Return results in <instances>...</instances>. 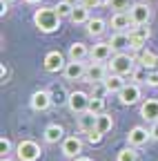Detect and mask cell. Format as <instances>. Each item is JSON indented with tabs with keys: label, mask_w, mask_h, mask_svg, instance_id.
I'll list each match as a JSON object with an SVG mask.
<instances>
[{
	"label": "cell",
	"mask_w": 158,
	"mask_h": 161,
	"mask_svg": "<svg viewBox=\"0 0 158 161\" xmlns=\"http://www.w3.org/2000/svg\"><path fill=\"white\" fill-rule=\"evenodd\" d=\"M0 76H3V80H7V76H9V69L3 65V72H0Z\"/></svg>",
	"instance_id": "39"
},
{
	"label": "cell",
	"mask_w": 158,
	"mask_h": 161,
	"mask_svg": "<svg viewBox=\"0 0 158 161\" xmlns=\"http://www.w3.org/2000/svg\"><path fill=\"white\" fill-rule=\"evenodd\" d=\"M109 60H111V63H109V72H111V74L125 76V74H131V72L136 69V58L129 56V54H125V52L114 54Z\"/></svg>",
	"instance_id": "2"
},
{
	"label": "cell",
	"mask_w": 158,
	"mask_h": 161,
	"mask_svg": "<svg viewBox=\"0 0 158 161\" xmlns=\"http://www.w3.org/2000/svg\"><path fill=\"white\" fill-rule=\"evenodd\" d=\"M74 161H94V159H89V157H83V154H80V157H76Z\"/></svg>",
	"instance_id": "40"
},
{
	"label": "cell",
	"mask_w": 158,
	"mask_h": 161,
	"mask_svg": "<svg viewBox=\"0 0 158 161\" xmlns=\"http://www.w3.org/2000/svg\"><path fill=\"white\" fill-rule=\"evenodd\" d=\"M7 11H9V3H7V0H0V14L5 16Z\"/></svg>",
	"instance_id": "36"
},
{
	"label": "cell",
	"mask_w": 158,
	"mask_h": 161,
	"mask_svg": "<svg viewBox=\"0 0 158 161\" xmlns=\"http://www.w3.org/2000/svg\"><path fill=\"white\" fill-rule=\"evenodd\" d=\"M89 56V49L85 43H71L69 45V60H85Z\"/></svg>",
	"instance_id": "22"
},
{
	"label": "cell",
	"mask_w": 158,
	"mask_h": 161,
	"mask_svg": "<svg viewBox=\"0 0 158 161\" xmlns=\"http://www.w3.org/2000/svg\"><path fill=\"white\" fill-rule=\"evenodd\" d=\"M87 141L94 146V143H100L103 141V132H98V130H91V132H87Z\"/></svg>",
	"instance_id": "32"
},
{
	"label": "cell",
	"mask_w": 158,
	"mask_h": 161,
	"mask_svg": "<svg viewBox=\"0 0 158 161\" xmlns=\"http://www.w3.org/2000/svg\"><path fill=\"white\" fill-rule=\"evenodd\" d=\"M40 154H43L40 146H38L36 141H31V139H23L20 143L16 146V157L20 161H38Z\"/></svg>",
	"instance_id": "3"
},
{
	"label": "cell",
	"mask_w": 158,
	"mask_h": 161,
	"mask_svg": "<svg viewBox=\"0 0 158 161\" xmlns=\"http://www.w3.org/2000/svg\"><path fill=\"white\" fill-rule=\"evenodd\" d=\"M43 136H45L47 143H58V141H65V130H63V125L51 123V125L45 128V134Z\"/></svg>",
	"instance_id": "18"
},
{
	"label": "cell",
	"mask_w": 158,
	"mask_h": 161,
	"mask_svg": "<svg viewBox=\"0 0 158 161\" xmlns=\"http://www.w3.org/2000/svg\"><path fill=\"white\" fill-rule=\"evenodd\" d=\"M69 20L74 25H87L89 23V9L85 7V5H78V7H74V11H71V16H69Z\"/></svg>",
	"instance_id": "21"
},
{
	"label": "cell",
	"mask_w": 158,
	"mask_h": 161,
	"mask_svg": "<svg viewBox=\"0 0 158 161\" xmlns=\"http://www.w3.org/2000/svg\"><path fill=\"white\" fill-rule=\"evenodd\" d=\"M129 18L134 25H147L151 18V7L147 3H131L129 7Z\"/></svg>",
	"instance_id": "6"
},
{
	"label": "cell",
	"mask_w": 158,
	"mask_h": 161,
	"mask_svg": "<svg viewBox=\"0 0 158 161\" xmlns=\"http://www.w3.org/2000/svg\"><path fill=\"white\" fill-rule=\"evenodd\" d=\"M3 161H11V159H7V157H5V159H3Z\"/></svg>",
	"instance_id": "42"
},
{
	"label": "cell",
	"mask_w": 158,
	"mask_h": 161,
	"mask_svg": "<svg viewBox=\"0 0 158 161\" xmlns=\"http://www.w3.org/2000/svg\"><path fill=\"white\" fill-rule=\"evenodd\" d=\"M89 110H91L94 114H103V112H105V98H103V96H91Z\"/></svg>",
	"instance_id": "27"
},
{
	"label": "cell",
	"mask_w": 158,
	"mask_h": 161,
	"mask_svg": "<svg viewBox=\"0 0 158 161\" xmlns=\"http://www.w3.org/2000/svg\"><path fill=\"white\" fill-rule=\"evenodd\" d=\"M105 5L111 7V9H116V11H123L129 3H127V0H105Z\"/></svg>",
	"instance_id": "30"
},
{
	"label": "cell",
	"mask_w": 158,
	"mask_h": 161,
	"mask_svg": "<svg viewBox=\"0 0 158 161\" xmlns=\"http://www.w3.org/2000/svg\"><path fill=\"white\" fill-rule=\"evenodd\" d=\"M136 159H138V152H136V148H131V146L118 150V154H116V161H136Z\"/></svg>",
	"instance_id": "25"
},
{
	"label": "cell",
	"mask_w": 158,
	"mask_h": 161,
	"mask_svg": "<svg viewBox=\"0 0 158 161\" xmlns=\"http://www.w3.org/2000/svg\"><path fill=\"white\" fill-rule=\"evenodd\" d=\"M96 119H98V114H94L91 110L78 114V130L85 132V134L91 132V130H96Z\"/></svg>",
	"instance_id": "16"
},
{
	"label": "cell",
	"mask_w": 158,
	"mask_h": 161,
	"mask_svg": "<svg viewBox=\"0 0 158 161\" xmlns=\"http://www.w3.org/2000/svg\"><path fill=\"white\" fill-rule=\"evenodd\" d=\"M89 103H91V96L87 92H80V90H76V92H69V98H67V105L74 114H83L89 110Z\"/></svg>",
	"instance_id": "4"
},
{
	"label": "cell",
	"mask_w": 158,
	"mask_h": 161,
	"mask_svg": "<svg viewBox=\"0 0 158 161\" xmlns=\"http://www.w3.org/2000/svg\"><path fill=\"white\" fill-rule=\"evenodd\" d=\"M80 152H83V141L78 136H67L63 141V154L65 157L76 159V157H80Z\"/></svg>",
	"instance_id": "13"
},
{
	"label": "cell",
	"mask_w": 158,
	"mask_h": 161,
	"mask_svg": "<svg viewBox=\"0 0 158 161\" xmlns=\"http://www.w3.org/2000/svg\"><path fill=\"white\" fill-rule=\"evenodd\" d=\"M111 52H114V49H111L109 43H96V45L89 49V56H91L94 63H105V60H109V58L114 56Z\"/></svg>",
	"instance_id": "12"
},
{
	"label": "cell",
	"mask_w": 158,
	"mask_h": 161,
	"mask_svg": "<svg viewBox=\"0 0 158 161\" xmlns=\"http://www.w3.org/2000/svg\"><path fill=\"white\" fill-rule=\"evenodd\" d=\"M149 139H151V134H149V130H147V128L136 125V128H131V130H129V134H127V143H129L131 148H140V146H145V143H147Z\"/></svg>",
	"instance_id": "8"
},
{
	"label": "cell",
	"mask_w": 158,
	"mask_h": 161,
	"mask_svg": "<svg viewBox=\"0 0 158 161\" xmlns=\"http://www.w3.org/2000/svg\"><path fill=\"white\" fill-rule=\"evenodd\" d=\"M107 43L111 45V49H125V47H129V34H125V31H116Z\"/></svg>",
	"instance_id": "23"
},
{
	"label": "cell",
	"mask_w": 158,
	"mask_h": 161,
	"mask_svg": "<svg viewBox=\"0 0 158 161\" xmlns=\"http://www.w3.org/2000/svg\"><path fill=\"white\" fill-rule=\"evenodd\" d=\"M147 85H149V87H158V69H151V72H149Z\"/></svg>",
	"instance_id": "33"
},
{
	"label": "cell",
	"mask_w": 158,
	"mask_h": 161,
	"mask_svg": "<svg viewBox=\"0 0 158 161\" xmlns=\"http://www.w3.org/2000/svg\"><path fill=\"white\" fill-rule=\"evenodd\" d=\"M149 134H151V139H154V141H158V121H156V123H151Z\"/></svg>",
	"instance_id": "35"
},
{
	"label": "cell",
	"mask_w": 158,
	"mask_h": 161,
	"mask_svg": "<svg viewBox=\"0 0 158 161\" xmlns=\"http://www.w3.org/2000/svg\"><path fill=\"white\" fill-rule=\"evenodd\" d=\"M7 3H16V0H7Z\"/></svg>",
	"instance_id": "43"
},
{
	"label": "cell",
	"mask_w": 158,
	"mask_h": 161,
	"mask_svg": "<svg viewBox=\"0 0 158 161\" xmlns=\"http://www.w3.org/2000/svg\"><path fill=\"white\" fill-rule=\"evenodd\" d=\"M140 116L145 121H151L156 123L158 121V98H145L140 103Z\"/></svg>",
	"instance_id": "14"
},
{
	"label": "cell",
	"mask_w": 158,
	"mask_h": 161,
	"mask_svg": "<svg viewBox=\"0 0 158 161\" xmlns=\"http://www.w3.org/2000/svg\"><path fill=\"white\" fill-rule=\"evenodd\" d=\"M65 3H69L71 7H78V5H83V3H85V0H65Z\"/></svg>",
	"instance_id": "38"
},
{
	"label": "cell",
	"mask_w": 158,
	"mask_h": 161,
	"mask_svg": "<svg viewBox=\"0 0 158 161\" xmlns=\"http://www.w3.org/2000/svg\"><path fill=\"white\" fill-rule=\"evenodd\" d=\"M9 152H11V141H9L7 136H3V139H0V154H3V159H5Z\"/></svg>",
	"instance_id": "31"
},
{
	"label": "cell",
	"mask_w": 158,
	"mask_h": 161,
	"mask_svg": "<svg viewBox=\"0 0 158 161\" xmlns=\"http://www.w3.org/2000/svg\"><path fill=\"white\" fill-rule=\"evenodd\" d=\"M149 72L151 69H147V67H136L134 72H131V76H134V80H140V83H147V76H149Z\"/></svg>",
	"instance_id": "28"
},
{
	"label": "cell",
	"mask_w": 158,
	"mask_h": 161,
	"mask_svg": "<svg viewBox=\"0 0 158 161\" xmlns=\"http://www.w3.org/2000/svg\"><path fill=\"white\" fill-rule=\"evenodd\" d=\"M127 3H136V0H127Z\"/></svg>",
	"instance_id": "44"
},
{
	"label": "cell",
	"mask_w": 158,
	"mask_h": 161,
	"mask_svg": "<svg viewBox=\"0 0 158 161\" xmlns=\"http://www.w3.org/2000/svg\"><path fill=\"white\" fill-rule=\"evenodd\" d=\"M87 9H91V7H98V5H100V0H85V3H83Z\"/></svg>",
	"instance_id": "37"
},
{
	"label": "cell",
	"mask_w": 158,
	"mask_h": 161,
	"mask_svg": "<svg viewBox=\"0 0 158 161\" xmlns=\"http://www.w3.org/2000/svg\"><path fill=\"white\" fill-rule=\"evenodd\" d=\"M138 63H140L143 67H147V69H158V54L145 47L140 52V56H138Z\"/></svg>",
	"instance_id": "19"
},
{
	"label": "cell",
	"mask_w": 158,
	"mask_h": 161,
	"mask_svg": "<svg viewBox=\"0 0 158 161\" xmlns=\"http://www.w3.org/2000/svg\"><path fill=\"white\" fill-rule=\"evenodd\" d=\"M103 85H105V90H107V94H118L127 83L123 80V76L120 74H109L105 80H103Z\"/></svg>",
	"instance_id": "17"
},
{
	"label": "cell",
	"mask_w": 158,
	"mask_h": 161,
	"mask_svg": "<svg viewBox=\"0 0 158 161\" xmlns=\"http://www.w3.org/2000/svg\"><path fill=\"white\" fill-rule=\"evenodd\" d=\"M43 67H45V72H49V74H58V72H63V69L67 67L65 56L58 52V49L47 52V54H45V58H43Z\"/></svg>",
	"instance_id": "5"
},
{
	"label": "cell",
	"mask_w": 158,
	"mask_h": 161,
	"mask_svg": "<svg viewBox=\"0 0 158 161\" xmlns=\"http://www.w3.org/2000/svg\"><path fill=\"white\" fill-rule=\"evenodd\" d=\"M145 3H149V0H145Z\"/></svg>",
	"instance_id": "45"
},
{
	"label": "cell",
	"mask_w": 158,
	"mask_h": 161,
	"mask_svg": "<svg viewBox=\"0 0 158 161\" xmlns=\"http://www.w3.org/2000/svg\"><path fill=\"white\" fill-rule=\"evenodd\" d=\"M63 74H65L67 80H83L85 74H87V65L83 60H69L67 67L63 69Z\"/></svg>",
	"instance_id": "10"
},
{
	"label": "cell",
	"mask_w": 158,
	"mask_h": 161,
	"mask_svg": "<svg viewBox=\"0 0 158 161\" xmlns=\"http://www.w3.org/2000/svg\"><path fill=\"white\" fill-rule=\"evenodd\" d=\"M105 31H107V20H103V18H91L87 23V34L94 38H100Z\"/></svg>",
	"instance_id": "20"
},
{
	"label": "cell",
	"mask_w": 158,
	"mask_h": 161,
	"mask_svg": "<svg viewBox=\"0 0 158 161\" xmlns=\"http://www.w3.org/2000/svg\"><path fill=\"white\" fill-rule=\"evenodd\" d=\"M129 34H134V36H138V38H143V40H149V38H151V29L145 27V25H134V27L129 29Z\"/></svg>",
	"instance_id": "26"
},
{
	"label": "cell",
	"mask_w": 158,
	"mask_h": 161,
	"mask_svg": "<svg viewBox=\"0 0 158 161\" xmlns=\"http://www.w3.org/2000/svg\"><path fill=\"white\" fill-rule=\"evenodd\" d=\"M25 3H27V5H40L43 0H25Z\"/></svg>",
	"instance_id": "41"
},
{
	"label": "cell",
	"mask_w": 158,
	"mask_h": 161,
	"mask_svg": "<svg viewBox=\"0 0 158 161\" xmlns=\"http://www.w3.org/2000/svg\"><path fill=\"white\" fill-rule=\"evenodd\" d=\"M33 25L43 34H54L60 29V16H58L56 7H40L33 14Z\"/></svg>",
	"instance_id": "1"
},
{
	"label": "cell",
	"mask_w": 158,
	"mask_h": 161,
	"mask_svg": "<svg viewBox=\"0 0 158 161\" xmlns=\"http://www.w3.org/2000/svg\"><path fill=\"white\" fill-rule=\"evenodd\" d=\"M56 11H58V16H60V18H63V16H67V18H69V16H71V11H74V7H71L69 3H65V0H60V3L56 5Z\"/></svg>",
	"instance_id": "29"
},
{
	"label": "cell",
	"mask_w": 158,
	"mask_h": 161,
	"mask_svg": "<svg viewBox=\"0 0 158 161\" xmlns=\"http://www.w3.org/2000/svg\"><path fill=\"white\" fill-rule=\"evenodd\" d=\"M51 98H54V103H63V101H67L69 98V94H65L60 87L56 90V94H51Z\"/></svg>",
	"instance_id": "34"
},
{
	"label": "cell",
	"mask_w": 158,
	"mask_h": 161,
	"mask_svg": "<svg viewBox=\"0 0 158 161\" xmlns=\"http://www.w3.org/2000/svg\"><path fill=\"white\" fill-rule=\"evenodd\" d=\"M118 101H120V105H134L140 101V87L136 83H129L125 85L120 92H118Z\"/></svg>",
	"instance_id": "9"
},
{
	"label": "cell",
	"mask_w": 158,
	"mask_h": 161,
	"mask_svg": "<svg viewBox=\"0 0 158 161\" xmlns=\"http://www.w3.org/2000/svg\"><path fill=\"white\" fill-rule=\"evenodd\" d=\"M107 67L103 63H91L87 65V74H85V80L87 83H103V80L107 78Z\"/></svg>",
	"instance_id": "11"
},
{
	"label": "cell",
	"mask_w": 158,
	"mask_h": 161,
	"mask_svg": "<svg viewBox=\"0 0 158 161\" xmlns=\"http://www.w3.org/2000/svg\"><path fill=\"white\" fill-rule=\"evenodd\" d=\"M111 128H114V116L107 114V112L98 114V119H96V130H98V132H103V134H107Z\"/></svg>",
	"instance_id": "24"
},
{
	"label": "cell",
	"mask_w": 158,
	"mask_h": 161,
	"mask_svg": "<svg viewBox=\"0 0 158 161\" xmlns=\"http://www.w3.org/2000/svg\"><path fill=\"white\" fill-rule=\"evenodd\" d=\"M109 27H111L114 31H125L127 27H134V23H131V18H129L127 11H116V14L109 18Z\"/></svg>",
	"instance_id": "15"
},
{
	"label": "cell",
	"mask_w": 158,
	"mask_h": 161,
	"mask_svg": "<svg viewBox=\"0 0 158 161\" xmlns=\"http://www.w3.org/2000/svg\"><path fill=\"white\" fill-rule=\"evenodd\" d=\"M29 103H31V110H36V112H45V110H49V105L54 103L51 92H47V90H38V92H33Z\"/></svg>",
	"instance_id": "7"
}]
</instances>
